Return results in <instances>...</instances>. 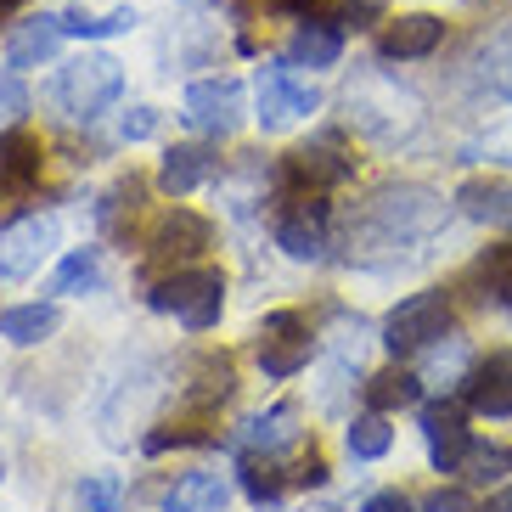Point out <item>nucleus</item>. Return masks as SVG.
Segmentation results:
<instances>
[{
    "label": "nucleus",
    "mask_w": 512,
    "mask_h": 512,
    "mask_svg": "<svg viewBox=\"0 0 512 512\" xmlns=\"http://www.w3.org/2000/svg\"><path fill=\"white\" fill-rule=\"evenodd\" d=\"M422 400V377L417 372H406V366H389V372H377V377H366V411H406V406H417Z\"/></svg>",
    "instance_id": "nucleus-25"
},
{
    "label": "nucleus",
    "mask_w": 512,
    "mask_h": 512,
    "mask_svg": "<svg viewBox=\"0 0 512 512\" xmlns=\"http://www.w3.org/2000/svg\"><path fill=\"white\" fill-rule=\"evenodd\" d=\"M473 6H484V0H473ZM490 6H512V0H490Z\"/></svg>",
    "instance_id": "nucleus-42"
},
{
    "label": "nucleus",
    "mask_w": 512,
    "mask_h": 512,
    "mask_svg": "<svg viewBox=\"0 0 512 512\" xmlns=\"http://www.w3.org/2000/svg\"><path fill=\"white\" fill-rule=\"evenodd\" d=\"M473 79L490 96L512 102V23H501L496 34H484L479 46H473Z\"/></svg>",
    "instance_id": "nucleus-20"
},
{
    "label": "nucleus",
    "mask_w": 512,
    "mask_h": 512,
    "mask_svg": "<svg viewBox=\"0 0 512 512\" xmlns=\"http://www.w3.org/2000/svg\"><path fill=\"white\" fill-rule=\"evenodd\" d=\"M209 248H214V226H209V214H197V209H169L147 237V259L152 265H169V271L203 259Z\"/></svg>",
    "instance_id": "nucleus-9"
},
{
    "label": "nucleus",
    "mask_w": 512,
    "mask_h": 512,
    "mask_svg": "<svg viewBox=\"0 0 512 512\" xmlns=\"http://www.w3.org/2000/svg\"><path fill=\"white\" fill-rule=\"evenodd\" d=\"M119 96H124V62L107 57V51H79L51 79V102L62 107V119L74 124H96Z\"/></svg>",
    "instance_id": "nucleus-2"
},
{
    "label": "nucleus",
    "mask_w": 512,
    "mask_h": 512,
    "mask_svg": "<svg viewBox=\"0 0 512 512\" xmlns=\"http://www.w3.org/2000/svg\"><path fill=\"white\" fill-rule=\"evenodd\" d=\"M479 512H512V484H501V490H496L490 501H484Z\"/></svg>",
    "instance_id": "nucleus-40"
},
{
    "label": "nucleus",
    "mask_w": 512,
    "mask_h": 512,
    "mask_svg": "<svg viewBox=\"0 0 512 512\" xmlns=\"http://www.w3.org/2000/svg\"><path fill=\"white\" fill-rule=\"evenodd\" d=\"M355 175L344 152H338V136H321L310 147H293L282 158V192H332Z\"/></svg>",
    "instance_id": "nucleus-11"
},
{
    "label": "nucleus",
    "mask_w": 512,
    "mask_h": 512,
    "mask_svg": "<svg viewBox=\"0 0 512 512\" xmlns=\"http://www.w3.org/2000/svg\"><path fill=\"white\" fill-rule=\"evenodd\" d=\"M439 214H445V197L428 186H377L361 203V214L349 220V259L400 254L439 226Z\"/></svg>",
    "instance_id": "nucleus-1"
},
{
    "label": "nucleus",
    "mask_w": 512,
    "mask_h": 512,
    "mask_svg": "<svg viewBox=\"0 0 512 512\" xmlns=\"http://www.w3.org/2000/svg\"><path fill=\"white\" fill-rule=\"evenodd\" d=\"M237 394V366L226 361V355H203L192 372V389H181V406L197 411V417H209V411H220Z\"/></svg>",
    "instance_id": "nucleus-19"
},
{
    "label": "nucleus",
    "mask_w": 512,
    "mask_h": 512,
    "mask_svg": "<svg viewBox=\"0 0 512 512\" xmlns=\"http://www.w3.org/2000/svg\"><path fill=\"white\" fill-rule=\"evenodd\" d=\"M57 248V220L51 214H23L0 231V282H29Z\"/></svg>",
    "instance_id": "nucleus-10"
},
{
    "label": "nucleus",
    "mask_w": 512,
    "mask_h": 512,
    "mask_svg": "<svg viewBox=\"0 0 512 512\" xmlns=\"http://www.w3.org/2000/svg\"><path fill=\"white\" fill-rule=\"evenodd\" d=\"M231 490L220 473H181L164 490V512H226Z\"/></svg>",
    "instance_id": "nucleus-22"
},
{
    "label": "nucleus",
    "mask_w": 512,
    "mask_h": 512,
    "mask_svg": "<svg viewBox=\"0 0 512 512\" xmlns=\"http://www.w3.org/2000/svg\"><path fill=\"white\" fill-rule=\"evenodd\" d=\"M242 490H248L254 501H271L276 490H282V473L271 467V456H265V462H259V456H248V462H242Z\"/></svg>",
    "instance_id": "nucleus-33"
},
{
    "label": "nucleus",
    "mask_w": 512,
    "mask_h": 512,
    "mask_svg": "<svg viewBox=\"0 0 512 512\" xmlns=\"http://www.w3.org/2000/svg\"><path fill=\"white\" fill-rule=\"evenodd\" d=\"M136 203H141V181L130 175V181H119L113 192L102 197V209H96V220H102V231H119V214H124V209L136 214Z\"/></svg>",
    "instance_id": "nucleus-32"
},
{
    "label": "nucleus",
    "mask_w": 512,
    "mask_h": 512,
    "mask_svg": "<svg viewBox=\"0 0 512 512\" xmlns=\"http://www.w3.org/2000/svg\"><path fill=\"white\" fill-rule=\"evenodd\" d=\"M192 445H214V434H203V428H192V422H164V428H152V434L141 439V451H147V456L192 451Z\"/></svg>",
    "instance_id": "nucleus-31"
},
{
    "label": "nucleus",
    "mask_w": 512,
    "mask_h": 512,
    "mask_svg": "<svg viewBox=\"0 0 512 512\" xmlns=\"http://www.w3.org/2000/svg\"><path fill=\"white\" fill-rule=\"evenodd\" d=\"M254 96H259V113H254V119L265 124V130H287L293 119H310V113L321 107L316 85H310V79H299V68H293L287 57L259 68Z\"/></svg>",
    "instance_id": "nucleus-5"
},
{
    "label": "nucleus",
    "mask_w": 512,
    "mask_h": 512,
    "mask_svg": "<svg viewBox=\"0 0 512 512\" xmlns=\"http://www.w3.org/2000/svg\"><path fill=\"white\" fill-rule=\"evenodd\" d=\"M119 507V479H91L85 484V512H113Z\"/></svg>",
    "instance_id": "nucleus-36"
},
{
    "label": "nucleus",
    "mask_w": 512,
    "mask_h": 512,
    "mask_svg": "<svg viewBox=\"0 0 512 512\" xmlns=\"http://www.w3.org/2000/svg\"><path fill=\"white\" fill-rule=\"evenodd\" d=\"M451 327H456L451 293L445 287H428V293H411V299H400L389 310V321H383V349H389L394 361H406L417 349L451 338Z\"/></svg>",
    "instance_id": "nucleus-4"
},
{
    "label": "nucleus",
    "mask_w": 512,
    "mask_h": 512,
    "mask_svg": "<svg viewBox=\"0 0 512 512\" xmlns=\"http://www.w3.org/2000/svg\"><path fill=\"white\" fill-rule=\"evenodd\" d=\"M293 68H338V57H344V29L332 23V17H310V23H299V29L287 34V51H282Z\"/></svg>",
    "instance_id": "nucleus-17"
},
{
    "label": "nucleus",
    "mask_w": 512,
    "mask_h": 512,
    "mask_svg": "<svg viewBox=\"0 0 512 512\" xmlns=\"http://www.w3.org/2000/svg\"><path fill=\"white\" fill-rule=\"evenodd\" d=\"M102 282V259H96V248H74V254L57 265V276H51V299H74V293H91V287Z\"/></svg>",
    "instance_id": "nucleus-27"
},
{
    "label": "nucleus",
    "mask_w": 512,
    "mask_h": 512,
    "mask_svg": "<svg viewBox=\"0 0 512 512\" xmlns=\"http://www.w3.org/2000/svg\"><path fill=\"white\" fill-rule=\"evenodd\" d=\"M361 512H417V501L400 496V490H372V496L361 501Z\"/></svg>",
    "instance_id": "nucleus-38"
},
{
    "label": "nucleus",
    "mask_w": 512,
    "mask_h": 512,
    "mask_svg": "<svg viewBox=\"0 0 512 512\" xmlns=\"http://www.w3.org/2000/svg\"><path fill=\"white\" fill-rule=\"evenodd\" d=\"M68 40V29H62V17H51V12H40V17H29V23H17L12 34H6V68H40V62H51L57 57V46Z\"/></svg>",
    "instance_id": "nucleus-16"
},
{
    "label": "nucleus",
    "mask_w": 512,
    "mask_h": 512,
    "mask_svg": "<svg viewBox=\"0 0 512 512\" xmlns=\"http://www.w3.org/2000/svg\"><path fill=\"white\" fill-rule=\"evenodd\" d=\"M462 400L473 417H512V349H496V355L467 366Z\"/></svg>",
    "instance_id": "nucleus-13"
},
{
    "label": "nucleus",
    "mask_w": 512,
    "mask_h": 512,
    "mask_svg": "<svg viewBox=\"0 0 512 512\" xmlns=\"http://www.w3.org/2000/svg\"><path fill=\"white\" fill-rule=\"evenodd\" d=\"M0 479H6V456H0Z\"/></svg>",
    "instance_id": "nucleus-43"
},
{
    "label": "nucleus",
    "mask_w": 512,
    "mask_h": 512,
    "mask_svg": "<svg viewBox=\"0 0 512 512\" xmlns=\"http://www.w3.org/2000/svg\"><path fill=\"white\" fill-rule=\"evenodd\" d=\"M310 355H316V338H310V321H304V316L276 310V316L259 321V372H265V377L304 372Z\"/></svg>",
    "instance_id": "nucleus-8"
},
{
    "label": "nucleus",
    "mask_w": 512,
    "mask_h": 512,
    "mask_svg": "<svg viewBox=\"0 0 512 512\" xmlns=\"http://www.w3.org/2000/svg\"><path fill=\"white\" fill-rule=\"evenodd\" d=\"M231 445H237V451H248V456H282L287 445H299V411L287 406H271V411H259V417H248L237 428V439H231Z\"/></svg>",
    "instance_id": "nucleus-15"
},
{
    "label": "nucleus",
    "mask_w": 512,
    "mask_h": 512,
    "mask_svg": "<svg viewBox=\"0 0 512 512\" xmlns=\"http://www.w3.org/2000/svg\"><path fill=\"white\" fill-rule=\"evenodd\" d=\"M473 276H479L484 299L501 304V310H512V242H496V248H484V254L473 259Z\"/></svg>",
    "instance_id": "nucleus-26"
},
{
    "label": "nucleus",
    "mask_w": 512,
    "mask_h": 512,
    "mask_svg": "<svg viewBox=\"0 0 512 512\" xmlns=\"http://www.w3.org/2000/svg\"><path fill=\"white\" fill-rule=\"evenodd\" d=\"M445 46V17L434 12H406V17H389L383 34H377V57L383 62H422Z\"/></svg>",
    "instance_id": "nucleus-14"
},
{
    "label": "nucleus",
    "mask_w": 512,
    "mask_h": 512,
    "mask_svg": "<svg viewBox=\"0 0 512 512\" xmlns=\"http://www.w3.org/2000/svg\"><path fill=\"white\" fill-rule=\"evenodd\" d=\"M327 197L321 192H282V209H276V248L287 259H321L327 254Z\"/></svg>",
    "instance_id": "nucleus-6"
},
{
    "label": "nucleus",
    "mask_w": 512,
    "mask_h": 512,
    "mask_svg": "<svg viewBox=\"0 0 512 512\" xmlns=\"http://www.w3.org/2000/svg\"><path fill=\"white\" fill-rule=\"evenodd\" d=\"M422 439H428V462H434V473H456V467H462V456L473 451L467 411L451 406V400L422 406Z\"/></svg>",
    "instance_id": "nucleus-12"
},
{
    "label": "nucleus",
    "mask_w": 512,
    "mask_h": 512,
    "mask_svg": "<svg viewBox=\"0 0 512 512\" xmlns=\"http://www.w3.org/2000/svg\"><path fill=\"white\" fill-rule=\"evenodd\" d=\"M147 304L158 316H181L186 332H209L220 327V310H226V271L181 265V271H169L164 282L147 287Z\"/></svg>",
    "instance_id": "nucleus-3"
},
{
    "label": "nucleus",
    "mask_w": 512,
    "mask_h": 512,
    "mask_svg": "<svg viewBox=\"0 0 512 512\" xmlns=\"http://www.w3.org/2000/svg\"><path fill=\"white\" fill-rule=\"evenodd\" d=\"M242 113H248V96H242V85L237 79H226V74H214V79H197V85H186V96H181V119L192 124L197 136H231L242 124Z\"/></svg>",
    "instance_id": "nucleus-7"
},
{
    "label": "nucleus",
    "mask_w": 512,
    "mask_h": 512,
    "mask_svg": "<svg viewBox=\"0 0 512 512\" xmlns=\"http://www.w3.org/2000/svg\"><path fill=\"white\" fill-rule=\"evenodd\" d=\"M456 209H462L473 226L512 231V181H467L462 192H456Z\"/></svg>",
    "instance_id": "nucleus-21"
},
{
    "label": "nucleus",
    "mask_w": 512,
    "mask_h": 512,
    "mask_svg": "<svg viewBox=\"0 0 512 512\" xmlns=\"http://www.w3.org/2000/svg\"><path fill=\"white\" fill-rule=\"evenodd\" d=\"M29 113V91H23V79L17 68H0V124H17Z\"/></svg>",
    "instance_id": "nucleus-34"
},
{
    "label": "nucleus",
    "mask_w": 512,
    "mask_h": 512,
    "mask_svg": "<svg viewBox=\"0 0 512 512\" xmlns=\"http://www.w3.org/2000/svg\"><path fill=\"white\" fill-rule=\"evenodd\" d=\"M23 6H29V0H0V23H6L12 12H23Z\"/></svg>",
    "instance_id": "nucleus-41"
},
{
    "label": "nucleus",
    "mask_w": 512,
    "mask_h": 512,
    "mask_svg": "<svg viewBox=\"0 0 512 512\" xmlns=\"http://www.w3.org/2000/svg\"><path fill=\"white\" fill-rule=\"evenodd\" d=\"M62 310L57 304H12V310H0V338L17 349H34V344H46L51 332H57Z\"/></svg>",
    "instance_id": "nucleus-23"
},
{
    "label": "nucleus",
    "mask_w": 512,
    "mask_h": 512,
    "mask_svg": "<svg viewBox=\"0 0 512 512\" xmlns=\"http://www.w3.org/2000/svg\"><path fill=\"white\" fill-rule=\"evenodd\" d=\"M40 164H46L40 136H29L23 124H6L0 130V175L6 181H23V186H40Z\"/></svg>",
    "instance_id": "nucleus-24"
},
{
    "label": "nucleus",
    "mask_w": 512,
    "mask_h": 512,
    "mask_svg": "<svg viewBox=\"0 0 512 512\" xmlns=\"http://www.w3.org/2000/svg\"><path fill=\"white\" fill-rule=\"evenodd\" d=\"M377 12H383V0H344V12H338V29H366Z\"/></svg>",
    "instance_id": "nucleus-37"
},
{
    "label": "nucleus",
    "mask_w": 512,
    "mask_h": 512,
    "mask_svg": "<svg viewBox=\"0 0 512 512\" xmlns=\"http://www.w3.org/2000/svg\"><path fill=\"white\" fill-rule=\"evenodd\" d=\"M152 130H158V113H152V107H130V113L119 119V136L124 141H147Z\"/></svg>",
    "instance_id": "nucleus-35"
},
{
    "label": "nucleus",
    "mask_w": 512,
    "mask_h": 512,
    "mask_svg": "<svg viewBox=\"0 0 512 512\" xmlns=\"http://www.w3.org/2000/svg\"><path fill=\"white\" fill-rule=\"evenodd\" d=\"M507 473H512V451L507 445H479V439H473V451L462 456V467H456L462 484H501Z\"/></svg>",
    "instance_id": "nucleus-29"
},
{
    "label": "nucleus",
    "mask_w": 512,
    "mask_h": 512,
    "mask_svg": "<svg viewBox=\"0 0 512 512\" xmlns=\"http://www.w3.org/2000/svg\"><path fill=\"white\" fill-rule=\"evenodd\" d=\"M344 445H349V456H355V462H377V456H389V445H394L389 417H383V411H361V417L349 422Z\"/></svg>",
    "instance_id": "nucleus-28"
},
{
    "label": "nucleus",
    "mask_w": 512,
    "mask_h": 512,
    "mask_svg": "<svg viewBox=\"0 0 512 512\" xmlns=\"http://www.w3.org/2000/svg\"><path fill=\"white\" fill-rule=\"evenodd\" d=\"M417 512H467V490H434V496H422V507Z\"/></svg>",
    "instance_id": "nucleus-39"
},
{
    "label": "nucleus",
    "mask_w": 512,
    "mask_h": 512,
    "mask_svg": "<svg viewBox=\"0 0 512 512\" xmlns=\"http://www.w3.org/2000/svg\"><path fill=\"white\" fill-rule=\"evenodd\" d=\"M62 29L79 34V40H107V34L136 29V12L130 6H119V12H85V6H74V12H62Z\"/></svg>",
    "instance_id": "nucleus-30"
},
{
    "label": "nucleus",
    "mask_w": 512,
    "mask_h": 512,
    "mask_svg": "<svg viewBox=\"0 0 512 512\" xmlns=\"http://www.w3.org/2000/svg\"><path fill=\"white\" fill-rule=\"evenodd\" d=\"M214 169H220L214 147L181 141V147H169V152H164V164H158V192H164V197H186V192H197V186L209 181Z\"/></svg>",
    "instance_id": "nucleus-18"
}]
</instances>
